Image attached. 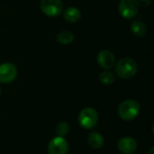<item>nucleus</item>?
Here are the masks:
<instances>
[{
	"instance_id": "39448f33",
	"label": "nucleus",
	"mask_w": 154,
	"mask_h": 154,
	"mask_svg": "<svg viewBox=\"0 0 154 154\" xmlns=\"http://www.w3.org/2000/svg\"><path fill=\"white\" fill-rule=\"evenodd\" d=\"M40 7L44 14L51 17H57L62 12L63 4L61 0H42Z\"/></svg>"
},
{
	"instance_id": "f8f14e48",
	"label": "nucleus",
	"mask_w": 154,
	"mask_h": 154,
	"mask_svg": "<svg viewBox=\"0 0 154 154\" xmlns=\"http://www.w3.org/2000/svg\"><path fill=\"white\" fill-rule=\"evenodd\" d=\"M131 31L137 37H143L147 32L146 25L139 20H136L131 23Z\"/></svg>"
},
{
	"instance_id": "0eeeda50",
	"label": "nucleus",
	"mask_w": 154,
	"mask_h": 154,
	"mask_svg": "<svg viewBox=\"0 0 154 154\" xmlns=\"http://www.w3.org/2000/svg\"><path fill=\"white\" fill-rule=\"evenodd\" d=\"M68 151L69 143L63 137H55L49 143L48 152L50 154H67Z\"/></svg>"
},
{
	"instance_id": "a211bd4d",
	"label": "nucleus",
	"mask_w": 154,
	"mask_h": 154,
	"mask_svg": "<svg viewBox=\"0 0 154 154\" xmlns=\"http://www.w3.org/2000/svg\"><path fill=\"white\" fill-rule=\"evenodd\" d=\"M1 93H2V89H1V88H0V95H1Z\"/></svg>"
},
{
	"instance_id": "9d476101",
	"label": "nucleus",
	"mask_w": 154,
	"mask_h": 154,
	"mask_svg": "<svg viewBox=\"0 0 154 154\" xmlns=\"http://www.w3.org/2000/svg\"><path fill=\"white\" fill-rule=\"evenodd\" d=\"M63 16H64V19L67 22L75 23V22H78L80 19L81 13H80V11L77 7L70 6V7H69V8L66 9V11L64 12Z\"/></svg>"
},
{
	"instance_id": "f3484780",
	"label": "nucleus",
	"mask_w": 154,
	"mask_h": 154,
	"mask_svg": "<svg viewBox=\"0 0 154 154\" xmlns=\"http://www.w3.org/2000/svg\"><path fill=\"white\" fill-rule=\"evenodd\" d=\"M152 152H153V148L151 149V152H150V154H152Z\"/></svg>"
},
{
	"instance_id": "4468645a",
	"label": "nucleus",
	"mask_w": 154,
	"mask_h": 154,
	"mask_svg": "<svg viewBox=\"0 0 154 154\" xmlns=\"http://www.w3.org/2000/svg\"><path fill=\"white\" fill-rule=\"evenodd\" d=\"M116 79V75L111 71H104L99 76V80L104 85H111Z\"/></svg>"
},
{
	"instance_id": "9b49d317",
	"label": "nucleus",
	"mask_w": 154,
	"mask_h": 154,
	"mask_svg": "<svg viewBox=\"0 0 154 154\" xmlns=\"http://www.w3.org/2000/svg\"><path fill=\"white\" fill-rule=\"evenodd\" d=\"M104 143H105L104 137L99 133H91L88 135V143L95 150H98L102 148Z\"/></svg>"
},
{
	"instance_id": "6e6552de",
	"label": "nucleus",
	"mask_w": 154,
	"mask_h": 154,
	"mask_svg": "<svg viewBox=\"0 0 154 154\" xmlns=\"http://www.w3.org/2000/svg\"><path fill=\"white\" fill-rule=\"evenodd\" d=\"M97 63L104 69H110L116 63L115 55L108 50H102L97 54Z\"/></svg>"
},
{
	"instance_id": "ddd939ff",
	"label": "nucleus",
	"mask_w": 154,
	"mask_h": 154,
	"mask_svg": "<svg viewBox=\"0 0 154 154\" xmlns=\"http://www.w3.org/2000/svg\"><path fill=\"white\" fill-rule=\"evenodd\" d=\"M57 41L61 43V44H64V45H67V44H69L73 42L74 40V34L70 32H68V31H63L60 33L57 34V37H56Z\"/></svg>"
},
{
	"instance_id": "f257e3e1",
	"label": "nucleus",
	"mask_w": 154,
	"mask_h": 154,
	"mask_svg": "<svg viewBox=\"0 0 154 154\" xmlns=\"http://www.w3.org/2000/svg\"><path fill=\"white\" fill-rule=\"evenodd\" d=\"M138 71V66L135 60L131 58H122L116 66V72L121 79H131Z\"/></svg>"
},
{
	"instance_id": "20e7f679",
	"label": "nucleus",
	"mask_w": 154,
	"mask_h": 154,
	"mask_svg": "<svg viewBox=\"0 0 154 154\" xmlns=\"http://www.w3.org/2000/svg\"><path fill=\"white\" fill-rule=\"evenodd\" d=\"M140 10V4L138 0H121L118 5L120 14L126 19L135 17Z\"/></svg>"
},
{
	"instance_id": "1a4fd4ad",
	"label": "nucleus",
	"mask_w": 154,
	"mask_h": 154,
	"mask_svg": "<svg viewBox=\"0 0 154 154\" xmlns=\"http://www.w3.org/2000/svg\"><path fill=\"white\" fill-rule=\"evenodd\" d=\"M118 150L124 154L134 153L137 149V143L136 141L129 136L123 137L118 141L117 143Z\"/></svg>"
},
{
	"instance_id": "dca6fc26",
	"label": "nucleus",
	"mask_w": 154,
	"mask_h": 154,
	"mask_svg": "<svg viewBox=\"0 0 154 154\" xmlns=\"http://www.w3.org/2000/svg\"><path fill=\"white\" fill-rule=\"evenodd\" d=\"M138 2L144 7H148L152 4V0H138Z\"/></svg>"
},
{
	"instance_id": "f03ea898",
	"label": "nucleus",
	"mask_w": 154,
	"mask_h": 154,
	"mask_svg": "<svg viewBox=\"0 0 154 154\" xmlns=\"http://www.w3.org/2000/svg\"><path fill=\"white\" fill-rule=\"evenodd\" d=\"M119 116L125 121H131L138 116L141 111L140 105L133 99H128L122 102L118 106Z\"/></svg>"
},
{
	"instance_id": "423d86ee",
	"label": "nucleus",
	"mask_w": 154,
	"mask_h": 154,
	"mask_svg": "<svg viewBox=\"0 0 154 154\" xmlns=\"http://www.w3.org/2000/svg\"><path fill=\"white\" fill-rule=\"evenodd\" d=\"M17 77L16 67L10 62H5L0 65V82L4 84L14 81Z\"/></svg>"
},
{
	"instance_id": "2eb2a0df",
	"label": "nucleus",
	"mask_w": 154,
	"mask_h": 154,
	"mask_svg": "<svg viewBox=\"0 0 154 154\" xmlns=\"http://www.w3.org/2000/svg\"><path fill=\"white\" fill-rule=\"evenodd\" d=\"M56 133L59 136L63 137L69 134V125L67 122H60L56 126Z\"/></svg>"
},
{
	"instance_id": "7ed1b4c3",
	"label": "nucleus",
	"mask_w": 154,
	"mask_h": 154,
	"mask_svg": "<svg viewBox=\"0 0 154 154\" xmlns=\"http://www.w3.org/2000/svg\"><path fill=\"white\" fill-rule=\"evenodd\" d=\"M98 121V114L92 107H86L79 113V123L85 129L93 128Z\"/></svg>"
}]
</instances>
